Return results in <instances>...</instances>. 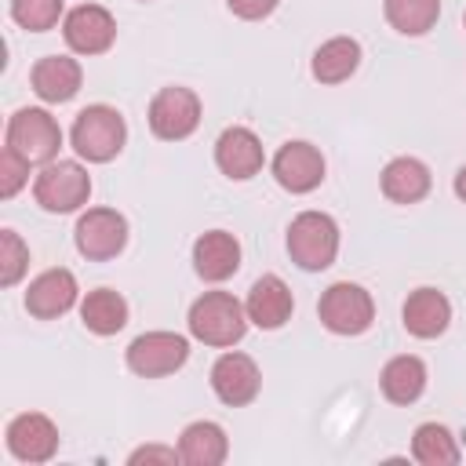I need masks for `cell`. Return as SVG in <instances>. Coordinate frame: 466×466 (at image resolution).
I'll return each instance as SVG.
<instances>
[{
    "label": "cell",
    "mask_w": 466,
    "mask_h": 466,
    "mask_svg": "<svg viewBox=\"0 0 466 466\" xmlns=\"http://www.w3.org/2000/svg\"><path fill=\"white\" fill-rule=\"evenodd\" d=\"M382 193L393 204H415L430 193V167L415 157H397L382 167Z\"/></svg>",
    "instance_id": "cell-20"
},
{
    "label": "cell",
    "mask_w": 466,
    "mask_h": 466,
    "mask_svg": "<svg viewBox=\"0 0 466 466\" xmlns=\"http://www.w3.org/2000/svg\"><path fill=\"white\" fill-rule=\"evenodd\" d=\"M386 22L404 36H422L441 18V0H382Z\"/></svg>",
    "instance_id": "cell-25"
},
{
    "label": "cell",
    "mask_w": 466,
    "mask_h": 466,
    "mask_svg": "<svg viewBox=\"0 0 466 466\" xmlns=\"http://www.w3.org/2000/svg\"><path fill=\"white\" fill-rule=\"evenodd\" d=\"M360 66V44L353 36H331L313 51V76L320 84H342Z\"/></svg>",
    "instance_id": "cell-22"
},
{
    "label": "cell",
    "mask_w": 466,
    "mask_h": 466,
    "mask_svg": "<svg viewBox=\"0 0 466 466\" xmlns=\"http://www.w3.org/2000/svg\"><path fill=\"white\" fill-rule=\"evenodd\" d=\"M186 357H189V342L175 331H146L127 346V368L142 379L171 375L186 364Z\"/></svg>",
    "instance_id": "cell-9"
},
{
    "label": "cell",
    "mask_w": 466,
    "mask_h": 466,
    "mask_svg": "<svg viewBox=\"0 0 466 466\" xmlns=\"http://www.w3.org/2000/svg\"><path fill=\"white\" fill-rule=\"evenodd\" d=\"M226 4L237 18H248V22H258V18L273 15V7H277V0H226Z\"/></svg>",
    "instance_id": "cell-30"
},
{
    "label": "cell",
    "mask_w": 466,
    "mask_h": 466,
    "mask_svg": "<svg viewBox=\"0 0 466 466\" xmlns=\"http://www.w3.org/2000/svg\"><path fill=\"white\" fill-rule=\"evenodd\" d=\"M73 302H76V277L69 269H62V266L58 269H44L25 291V309L33 317H40V320L62 317Z\"/></svg>",
    "instance_id": "cell-15"
},
{
    "label": "cell",
    "mask_w": 466,
    "mask_h": 466,
    "mask_svg": "<svg viewBox=\"0 0 466 466\" xmlns=\"http://www.w3.org/2000/svg\"><path fill=\"white\" fill-rule=\"evenodd\" d=\"M262 160H266L262 142L248 127H226L218 135V142H215V164H218V171L226 178L244 182V178H251V175L262 171Z\"/></svg>",
    "instance_id": "cell-14"
},
{
    "label": "cell",
    "mask_w": 466,
    "mask_h": 466,
    "mask_svg": "<svg viewBox=\"0 0 466 466\" xmlns=\"http://www.w3.org/2000/svg\"><path fill=\"white\" fill-rule=\"evenodd\" d=\"M33 197L44 211H55V215H66V211H76L80 204H87L91 197V178L80 164L73 160H51L44 164V171L36 175L33 182Z\"/></svg>",
    "instance_id": "cell-4"
},
{
    "label": "cell",
    "mask_w": 466,
    "mask_h": 466,
    "mask_svg": "<svg viewBox=\"0 0 466 466\" xmlns=\"http://www.w3.org/2000/svg\"><path fill=\"white\" fill-rule=\"evenodd\" d=\"M29 266V248L22 244V237L15 229H0V284L11 288L22 280Z\"/></svg>",
    "instance_id": "cell-28"
},
{
    "label": "cell",
    "mask_w": 466,
    "mask_h": 466,
    "mask_svg": "<svg viewBox=\"0 0 466 466\" xmlns=\"http://www.w3.org/2000/svg\"><path fill=\"white\" fill-rule=\"evenodd\" d=\"M200 124V98L189 87H160L149 102V127L164 142L189 138Z\"/></svg>",
    "instance_id": "cell-7"
},
{
    "label": "cell",
    "mask_w": 466,
    "mask_h": 466,
    "mask_svg": "<svg viewBox=\"0 0 466 466\" xmlns=\"http://www.w3.org/2000/svg\"><path fill=\"white\" fill-rule=\"evenodd\" d=\"M288 251L302 269H328L339 255V226L324 211H302L288 226Z\"/></svg>",
    "instance_id": "cell-3"
},
{
    "label": "cell",
    "mask_w": 466,
    "mask_h": 466,
    "mask_svg": "<svg viewBox=\"0 0 466 466\" xmlns=\"http://www.w3.org/2000/svg\"><path fill=\"white\" fill-rule=\"evenodd\" d=\"M33 80V91L44 98V102H69L76 91H80V62L76 58H66V55H47L33 66L29 73Z\"/></svg>",
    "instance_id": "cell-18"
},
{
    "label": "cell",
    "mask_w": 466,
    "mask_h": 466,
    "mask_svg": "<svg viewBox=\"0 0 466 466\" xmlns=\"http://www.w3.org/2000/svg\"><path fill=\"white\" fill-rule=\"evenodd\" d=\"M7 146L29 164H51L62 146V127L47 109H18L7 120Z\"/></svg>",
    "instance_id": "cell-6"
},
{
    "label": "cell",
    "mask_w": 466,
    "mask_h": 466,
    "mask_svg": "<svg viewBox=\"0 0 466 466\" xmlns=\"http://www.w3.org/2000/svg\"><path fill=\"white\" fill-rule=\"evenodd\" d=\"M73 240H76V251L84 258H116L127 244V222L120 211L113 208H91L80 215L76 229H73Z\"/></svg>",
    "instance_id": "cell-8"
},
{
    "label": "cell",
    "mask_w": 466,
    "mask_h": 466,
    "mask_svg": "<svg viewBox=\"0 0 466 466\" xmlns=\"http://www.w3.org/2000/svg\"><path fill=\"white\" fill-rule=\"evenodd\" d=\"M80 320L87 331L95 335H116L127 324V302L120 291L113 288H95L87 291V299L80 302Z\"/></svg>",
    "instance_id": "cell-23"
},
{
    "label": "cell",
    "mask_w": 466,
    "mask_h": 466,
    "mask_svg": "<svg viewBox=\"0 0 466 466\" xmlns=\"http://www.w3.org/2000/svg\"><path fill=\"white\" fill-rule=\"evenodd\" d=\"M451 320V302L437 288H419L404 302V328L415 339H437Z\"/></svg>",
    "instance_id": "cell-19"
},
{
    "label": "cell",
    "mask_w": 466,
    "mask_h": 466,
    "mask_svg": "<svg viewBox=\"0 0 466 466\" xmlns=\"http://www.w3.org/2000/svg\"><path fill=\"white\" fill-rule=\"evenodd\" d=\"M69 138H73V149L84 160L106 164V160H113L124 149L127 124H124V116L113 106H87V109L76 113Z\"/></svg>",
    "instance_id": "cell-2"
},
{
    "label": "cell",
    "mask_w": 466,
    "mask_h": 466,
    "mask_svg": "<svg viewBox=\"0 0 466 466\" xmlns=\"http://www.w3.org/2000/svg\"><path fill=\"white\" fill-rule=\"evenodd\" d=\"M379 386H382L386 400H393V404H411V400H419L422 390H426V364H422L419 357H411V353L393 357V360L382 368Z\"/></svg>",
    "instance_id": "cell-24"
},
{
    "label": "cell",
    "mask_w": 466,
    "mask_h": 466,
    "mask_svg": "<svg viewBox=\"0 0 466 466\" xmlns=\"http://www.w3.org/2000/svg\"><path fill=\"white\" fill-rule=\"evenodd\" d=\"M258 386H262V375H258V368L248 353H222L211 368V390L229 408H240V404L255 400Z\"/></svg>",
    "instance_id": "cell-13"
},
{
    "label": "cell",
    "mask_w": 466,
    "mask_h": 466,
    "mask_svg": "<svg viewBox=\"0 0 466 466\" xmlns=\"http://www.w3.org/2000/svg\"><path fill=\"white\" fill-rule=\"evenodd\" d=\"M62 36H66V44H69L76 55H102V51H109V44H113V36H116V22H113V15H109L106 7H98V4H80V7H73V11L66 15Z\"/></svg>",
    "instance_id": "cell-10"
},
{
    "label": "cell",
    "mask_w": 466,
    "mask_h": 466,
    "mask_svg": "<svg viewBox=\"0 0 466 466\" xmlns=\"http://www.w3.org/2000/svg\"><path fill=\"white\" fill-rule=\"evenodd\" d=\"M193 266H197V273L204 280H215V284L226 280V277H233L237 266H240V244H237V237L226 233V229L200 233L197 244H193Z\"/></svg>",
    "instance_id": "cell-17"
},
{
    "label": "cell",
    "mask_w": 466,
    "mask_h": 466,
    "mask_svg": "<svg viewBox=\"0 0 466 466\" xmlns=\"http://www.w3.org/2000/svg\"><path fill=\"white\" fill-rule=\"evenodd\" d=\"M462 25H466V15H462Z\"/></svg>",
    "instance_id": "cell-33"
},
{
    "label": "cell",
    "mask_w": 466,
    "mask_h": 466,
    "mask_svg": "<svg viewBox=\"0 0 466 466\" xmlns=\"http://www.w3.org/2000/svg\"><path fill=\"white\" fill-rule=\"evenodd\" d=\"M273 178L288 193H309L324 182V157L309 142H284L273 157Z\"/></svg>",
    "instance_id": "cell-12"
},
{
    "label": "cell",
    "mask_w": 466,
    "mask_h": 466,
    "mask_svg": "<svg viewBox=\"0 0 466 466\" xmlns=\"http://www.w3.org/2000/svg\"><path fill=\"white\" fill-rule=\"evenodd\" d=\"M317 313H320V324L328 331H335V335H360L375 320V302H371V295L360 284L339 280V284H331L320 295Z\"/></svg>",
    "instance_id": "cell-5"
},
{
    "label": "cell",
    "mask_w": 466,
    "mask_h": 466,
    "mask_svg": "<svg viewBox=\"0 0 466 466\" xmlns=\"http://www.w3.org/2000/svg\"><path fill=\"white\" fill-rule=\"evenodd\" d=\"M189 331L204 346H233L248 331V309L229 291H204L189 306Z\"/></svg>",
    "instance_id": "cell-1"
},
{
    "label": "cell",
    "mask_w": 466,
    "mask_h": 466,
    "mask_svg": "<svg viewBox=\"0 0 466 466\" xmlns=\"http://www.w3.org/2000/svg\"><path fill=\"white\" fill-rule=\"evenodd\" d=\"M226 451H229V441L218 422H189L178 437V459L186 466H218Z\"/></svg>",
    "instance_id": "cell-21"
},
{
    "label": "cell",
    "mask_w": 466,
    "mask_h": 466,
    "mask_svg": "<svg viewBox=\"0 0 466 466\" xmlns=\"http://www.w3.org/2000/svg\"><path fill=\"white\" fill-rule=\"evenodd\" d=\"M411 455L422 462V466H455L462 455H459V444L451 437L448 426L441 422H422L411 437Z\"/></svg>",
    "instance_id": "cell-26"
},
{
    "label": "cell",
    "mask_w": 466,
    "mask_h": 466,
    "mask_svg": "<svg viewBox=\"0 0 466 466\" xmlns=\"http://www.w3.org/2000/svg\"><path fill=\"white\" fill-rule=\"evenodd\" d=\"M29 182V160L18 157L11 146L0 149V197H15Z\"/></svg>",
    "instance_id": "cell-29"
},
{
    "label": "cell",
    "mask_w": 466,
    "mask_h": 466,
    "mask_svg": "<svg viewBox=\"0 0 466 466\" xmlns=\"http://www.w3.org/2000/svg\"><path fill=\"white\" fill-rule=\"evenodd\" d=\"M455 193H459V200H466V164H462L459 175H455Z\"/></svg>",
    "instance_id": "cell-32"
},
{
    "label": "cell",
    "mask_w": 466,
    "mask_h": 466,
    "mask_svg": "<svg viewBox=\"0 0 466 466\" xmlns=\"http://www.w3.org/2000/svg\"><path fill=\"white\" fill-rule=\"evenodd\" d=\"M7 451L18 462H47L58 451V426L40 411L15 415L7 422Z\"/></svg>",
    "instance_id": "cell-11"
},
{
    "label": "cell",
    "mask_w": 466,
    "mask_h": 466,
    "mask_svg": "<svg viewBox=\"0 0 466 466\" xmlns=\"http://www.w3.org/2000/svg\"><path fill=\"white\" fill-rule=\"evenodd\" d=\"M58 15H62V0H11V18L29 33H44L58 25Z\"/></svg>",
    "instance_id": "cell-27"
},
{
    "label": "cell",
    "mask_w": 466,
    "mask_h": 466,
    "mask_svg": "<svg viewBox=\"0 0 466 466\" xmlns=\"http://www.w3.org/2000/svg\"><path fill=\"white\" fill-rule=\"evenodd\" d=\"M178 459V451L175 448H157V444H149V448H138V451H131V466H138V462H175Z\"/></svg>",
    "instance_id": "cell-31"
},
{
    "label": "cell",
    "mask_w": 466,
    "mask_h": 466,
    "mask_svg": "<svg viewBox=\"0 0 466 466\" xmlns=\"http://www.w3.org/2000/svg\"><path fill=\"white\" fill-rule=\"evenodd\" d=\"M244 309H248V320H251V324L273 331V328H284V324H288L295 302H291L288 284H284L277 273H266V277H258V280L251 284Z\"/></svg>",
    "instance_id": "cell-16"
}]
</instances>
